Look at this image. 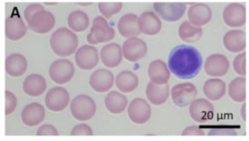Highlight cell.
Returning a JSON list of instances; mask_svg holds the SVG:
<instances>
[{
    "label": "cell",
    "instance_id": "cell-14",
    "mask_svg": "<svg viewBox=\"0 0 249 141\" xmlns=\"http://www.w3.org/2000/svg\"><path fill=\"white\" fill-rule=\"evenodd\" d=\"M223 19L226 25L230 27H240L246 24L247 9L239 3H232L225 7Z\"/></svg>",
    "mask_w": 249,
    "mask_h": 141
},
{
    "label": "cell",
    "instance_id": "cell-18",
    "mask_svg": "<svg viewBox=\"0 0 249 141\" xmlns=\"http://www.w3.org/2000/svg\"><path fill=\"white\" fill-rule=\"evenodd\" d=\"M27 27L18 13H13L6 19L5 33L7 39L18 41L26 35Z\"/></svg>",
    "mask_w": 249,
    "mask_h": 141
},
{
    "label": "cell",
    "instance_id": "cell-12",
    "mask_svg": "<svg viewBox=\"0 0 249 141\" xmlns=\"http://www.w3.org/2000/svg\"><path fill=\"white\" fill-rule=\"evenodd\" d=\"M123 54L129 62H137L147 54L148 46L143 40L133 37L126 40L122 46Z\"/></svg>",
    "mask_w": 249,
    "mask_h": 141
},
{
    "label": "cell",
    "instance_id": "cell-11",
    "mask_svg": "<svg viewBox=\"0 0 249 141\" xmlns=\"http://www.w3.org/2000/svg\"><path fill=\"white\" fill-rule=\"evenodd\" d=\"M204 68L209 76L222 77L230 70V62L229 59L223 54L215 53L206 59Z\"/></svg>",
    "mask_w": 249,
    "mask_h": 141
},
{
    "label": "cell",
    "instance_id": "cell-27",
    "mask_svg": "<svg viewBox=\"0 0 249 141\" xmlns=\"http://www.w3.org/2000/svg\"><path fill=\"white\" fill-rule=\"evenodd\" d=\"M6 71L11 77H20L27 70L26 58L20 53H12L6 59Z\"/></svg>",
    "mask_w": 249,
    "mask_h": 141
},
{
    "label": "cell",
    "instance_id": "cell-15",
    "mask_svg": "<svg viewBox=\"0 0 249 141\" xmlns=\"http://www.w3.org/2000/svg\"><path fill=\"white\" fill-rule=\"evenodd\" d=\"M30 29L36 34L50 32L55 25V18L51 12L43 10L34 15L33 18L27 22Z\"/></svg>",
    "mask_w": 249,
    "mask_h": 141
},
{
    "label": "cell",
    "instance_id": "cell-1",
    "mask_svg": "<svg viewBox=\"0 0 249 141\" xmlns=\"http://www.w3.org/2000/svg\"><path fill=\"white\" fill-rule=\"evenodd\" d=\"M203 64L202 56L196 48L190 45L174 47L168 58V67L171 72L181 80H190L200 72Z\"/></svg>",
    "mask_w": 249,
    "mask_h": 141
},
{
    "label": "cell",
    "instance_id": "cell-31",
    "mask_svg": "<svg viewBox=\"0 0 249 141\" xmlns=\"http://www.w3.org/2000/svg\"><path fill=\"white\" fill-rule=\"evenodd\" d=\"M202 35L201 27L192 25L189 21L181 23L178 27V36L184 42L193 44L198 41Z\"/></svg>",
    "mask_w": 249,
    "mask_h": 141
},
{
    "label": "cell",
    "instance_id": "cell-3",
    "mask_svg": "<svg viewBox=\"0 0 249 141\" xmlns=\"http://www.w3.org/2000/svg\"><path fill=\"white\" fill-rule=\"evenodd\" d=\"M72 117L80 121L86 122L91 120L96 112V104L92 97L80 94L75 97L70 104Z\"/></svg>",
    "mask_w": 249,
    "mask_h": 141
},
{
    "label": "cell",
    "instance_id": "cell-42",
    "mask_svg": "<svg viewBox=\"0 0 249 141\" xmlns=\"http://www.w3.org/2000/svg\"><path fill=\"white\" fill-rule=\"evenodd\" d=\"M245 109H246V104H244V106H243V112H241V114L243 113V119H244V121H246V115H245Z\"/></svg>",
    "mask_w": 249,
    "mask_h": 141
},
{
    "label": "cell",
    "instance_id": "cell-7",
    "mask_svg": "<svg viewBox=\"0 0 249 141\" xmlns=\"http://www.w3.org/2000/svg\"><path fill=\"white\" fill-rule=\"evenodd\" d=\"M153 8L158 17H160L164 21L176 22L183 17L187 6L184 3L157 2L153 4Z\"/></svg>",
    "mask_w": 249,
    "mask_h": 141
},
{
    "label": "cell",
    "instance_id": "cell-32",
    "mask_svg": "<svg viewBox=\"0 0 249 141\" xmlns=\"http://www.w3.org/2000/svg\"><path fill=\"white\" fill-rule=\"evenodd\" d=\"M68 26L74 32H83L90 26V20L87 14L81 10L72 11L67 18Z\"/></svg>",
    "mask_w": 249,
    "mask_h": 141
},
{
    "label": "cell",
    "instance_id": "cell-8",
    "mask_svg": "<svg viewBox=\"0 0 249 141\" xmlns=\"http://www.w3.org/2000/svg\"><path fill=\"white\" fill-rule=\"evenodd\" d=\"M128 115L133 123L145 124L151 119V105L144 99L136 98L128 106Z\"/></svg>",
    "mask_w": 249,
    "mask_h": 141
},
{
    "label": "cell",
    "instance_id": "cell-39",
    "mask_svg": "<svg viewBox=\"0 0 249 141\" xmlns=\"http://www.w3.org/2000/svg\"><path fill=\"white\" fill-rule=\"evenodd\" d=\"M43 10H46V9L40 4L29 5L25 9V12H24V16H25V19H26V22H29V20L33 18L34 15L38 13L40 11H43Z\"/></svg>",
    "mask_w": 249,
    "mask_h": 141
},
{
    "label": "cell",
    "instance_id": "cell-9",
    "mask_svg": "<svg viewBox=\"0 0 249 141\" xmlns=\"http://www.w3.org/2000/svg\"><path fill=\"white\" fill-rule=\"evenodd\" d=\"M70 102V95L63 87H53L46 93L45 103L46 108L53 112H59L67 108Z\"/></svg>",
    "mask_w": 249,
    "mask_h": 141
},
{
    "label": "cell",
    "instance_id": "cell-28",
    "mask_svg": "<svg viewBox=\"0 0 249 141\" xmlns=\"http://www.w3.org/2000/svg\"><path fill=\"white\" fill-rule=\"evenodd\" d=\"M227 91V86L222 80L213 78L205 82L203 92L210 101L216 102L223 98Z\"/></svg>",
    "mask_w": 249,
    "mask_h": 141
},
{
    "label": "cell",
    "instance_id": "cell-41",
    "mask_svg": "<svg viewBox=\"0 0 249 141\" xmlns=\"http://www.w3.org/2000/svg\"><path fill=\"white\" fill-rule=\"evenodd\" d=\"M183 136H204L206 135L205 130L197 126H189L182 131Z\"/></svg>",
    "mask_w": 249,
    "mask_h": 141
},
{
    "label": "cell",
    "instance_id": "cell-5",
    "mask_svg": "<svg viewBox=\"0 0 249 141\" xmlns=\"http://www.w3.org/2000/svg\"><path fill=\"white\" fill-rule=\"evenodd\" d=\"M74 74V66L71 61L58 59L53 62L49 68V75L54 84H66Z\"/></svg>",
    "mask_w": 249,
    "mask_h": 141
},
{
    "label": "cell",
    "instance_id": "cell-40",
    "mask_svg": "<svg viewBox=\"0 0 249 141\" xmlns=\"http://www.w3.org/2000/svg\"><path fill=\"white\" fill-rule=\"evenodd\" d=\"M37 136H58V130L51 124L42 125L36 131Z\"/></svg>",
    "mask_w": 249,
    "mask_h": 141
},
{
    "label": "cell",
    "instance_id": "cell-36",
    "mask_svg": "<svg viewBox=\"0 0 249 141\" xmlns=\"http://www.w3.org/2000/svg\"><path fill=\"white\" fill-rule=\"evenodd\" d=\"M5 97H6V115L8 116L12 114L15 109L18 106V99L16 95L14 94L13 92L9 91V90H6L5 92Z\"/></svg>",
    "mask_w": 249,
    "mask_h": 141
},
{
    "label": "cell",
    "instance_id": "cell-21",
    "mask_svg": "<svg viewBox=\"0 0 249 141\" xmlns=\"http://www.w3.org/2000/svg\"><path fill=\"white\" fill-rule=\"evenodd\" d=\"M148 75L151 83L158 85H163L167 84L170 81L171 70L162 60H155L149 65Z\"/></svg>",
    "mask_w": 249,
    "mask_h": 141
},
{
    "label": "cell",
    "instance_id": "cell-29",
    "mask_svg": "<svg viewBox=\"0 0 249 141\" xmlns=\"http://www.w3.org/2000/svg\"><path fill=\"white\" fill-rule=\"evenodd\" d=\"M105 107L112 114H120L124 112L128 106V99L124 94L113 90L105 97Z\"/></svg>",
    "mask_w": 249,
    "mask_h": 141
},
{
    "label": "cell",
    "instance_id": "cell-22",
    "mask_svg": "<svg viewBox=\"0 0 249 141\" xmlns=\"http://www.w3.org/2000/svg\"><path fill=\"white\" fill-rule=\"evenodd\" d=\"M188 18L190 20V23L192 25L197 27H201L207 25L211 20L212 11L210 7L206 4H194L189 8Z\"/></svg>",
    "mask_w": 249,
    "mask_h": 141
},
{
    "label": "cell",
    "instance_id": "cell-43",
    "mask_svg": "<svg viewBox=\"0 0 249 141\" xmlns=\"http://www.w3.org/2000/svg\"><path fill=\"white\" fill-rule=\"evenodd\" d=\"M79 5H81V6H88V5H92V3H79Z\"/></svg>",
    "mask_w": 249,
    "mask_h": 141
},
{
    "label": "cell",
    "instance_id": "cell-33",
    "mask_svg": "<svg viewBox=\"0 0 249 141\" xmlns=\"http://www.w3.org/2000/svg\"><path fill=\"white\" fill-rule=\"evenodd\" d=\"M229 95L235 103H242L246 101V78L240 76L230 82Z\"/></svg>",
    "mask_w": 249,
    "mask_h": 141
},
{
    "label": "cell",
    "instance_id": "cell-25",
    "mask_svg": "<svg viewBox=\"0 0 249 141\" xmlns=\"http://www.w3.org/2000/svg\"><path fill=\"white\" fill-rule=\"evenodd\" d=\"M224 46L231 53H242L246 49V35L241 30H231L223 37Z\"/></svg>",
    "mask_w": 249,
    "mask_h": 141
},
{
    "label": "cell",
    "instance_id": "cell-20",
    "mask_svg": "<svg viewBox=\"0 0 249 141\" xmlns=\"http://www.w3.org/2000/svg\"><path fill=\"white\" fill-rule=\"evenodd\" d=\"M100 56L105 66L108 68H115L123 61L124 54L122 46L115 43L105 45L101 49Z\"/></svg>",
    "mask_w": 249,
    "mask_h": 141
},
{
    "label": "cell",
    "instance_id": "cell-38",
    "mask_svg": "<svg viewBox=\"0 0 249 141\" xmlns=\"http://www.w3.org/2000/svg\"><path fill=\"white\" fill-rule=\"evenodd\" d=\"M208 135L210 136H218V135H237L236 129L231 128V127H225V126H218V127H214L209 130Z\"/></svg>",
    "mask_w": 249,
    "mask_h": 141
},
{
    "label": "cell",
    "instance_id": "cell-24",
    "mask_svg": "<svg viewBox=\"0 0 249 141\" xmlns=\"http://www.w3.org/2000/svg\"><path fill=\"white\" fill-rule=\"evenodd\" d=\"M47 88L46 79L40 74H30L23 83V90L26 95L38 97L42 95Z\"/></svg>",
    "mask_w": 249,
    "mask_h": 141
},
{
    "label": "cell",
    "instance_id": "cell-6",
    "mask_svg": "<svg viewBox=\"0 0 249 141\" xmlns=\"http://www.w3.org/2000/svg\"><path fill=\"white\" fill-rule=\"evenodd\" d=\"M171 99L175 105L180 108L190 106L196 99L197 88L190 83L175 85L171 91Z\"/></svg>",
    "mask_w": 249,
    "mask_h": 141
},
{
    "label": "cell",
    "instance_id": "cell-13",
    "mask_svg": "<svg viewBox=\"0 0 249 141\" xmlns=\"http://www.w3.org/2000/svg\"><path fill=\"white\" fill-rule=\"evenodd\" d=\"M214 115V106L206 99H196L190 105V116L194 122L205 123Z\"/></svg>",
    "mask_w": 249,
    "mask_h": 141
},
{
    "label": "cell",
    "instance_id": "cell-34",
    "mask_svg": "<svg viewBox=\"0 0 249 141\" xmlns=\"http://www.w3.org/2000/svg\"><path fill=\"white\" fill-rule=\"evenodd\" d=\"M122 8H123V4L120 2H115V3L101 2L98 4L99 11L105 18H110L112 16L120 13Z\"/></svg>",
    "mask_w": 249,
    "mask_h": 141
},
{
    "label": "cell",
    "instance_id": "cell-17",
    "mask_svg": "<svg viewBox=\"0 0 249 141\" xmlns=\"http://www.w3.org/2000/svg\"><path fill=\"white\" fill-rule=\"evenodd\" d=\"M46 110L43 105L33 103L26 105L21 112L22 122L27 127H35L39 125L45 120Z\"/></svg>",
    "mask_w": 249,
    "mask_h": 141
},
{
    "label": "cell",
    "instance_id": "cell-2",
    "mask_svg": "<svg viewBox=\"0 0 249 141\" xmlns=\"http://www.w3.org/2000/svg\"><path fill=\"white\" fill-rule=\"evenodd\" d=\"M50 46L56 55L60 57H68L76 51L78 37L67 27H62L51 35Z\"/></svg>",
    "mask_w": 249,
    "mask_h": 141
},
{
    "label": "cell",
    "instance_id": "cell-37",
    "mask_svg": "<svg viewBox=\"0 0 249 141\" xmlns=\"http://www.w3.org/2000/svg\"><path fill=\"white\" fill-rule=\"evenodd\" d=\"M93 134L92 128L87 124H78L71 130V136H92Z\"/></svg>",
    "mask_w": 249,
    "mask_h": 141
},
{
    "label": "cell",
    "instance_id": "cell-26",
    "mask_svg": "<svg viewBox=\"0 0 249 141\" xmlns=\"http://www.w3.org/2000/svg\"><path fill=\"white\" fill-rule=\"evenodd\" d=\"M146 96L148 101L155 105L160 106L166 103L170 96V88L168 84L158 85L153 83H149L146 88Z\"/></svg>",
    "mask_w": 249,
    "mask_h": 141
},
{
    "label": "cell",
    "instance_id": "cell-19",
    "mask_svg": "<svg viewBox=\"0 0 249 141\" xmlns=\"http://www.w3.org/2000/svg\"><path fill=\"white\" fill-rule=\"evenodd\" d=\"M139 28L145 35H156L161 30V21L157 14L144 12L139 17Z\"/></svg>",
    "mask_w": 249,
    "mask_h": 141
},
{
    "label": "cell",
    "instance_id": "cell-4",
    "mask_svg": "<svg viewBox=\"0 0 249 141\" xmlns=\"http://www.w3.org/2000/svg\"><path fill=\"white\" fill-rule=\"evenodd\" d=\"M115 31L109 26L104 17H96L92 20L90 34L87 35V41L91 45H98L110 42L114 38Z\"/></svg>",
    "mask_w": 249,
    "mask_h": 141
},
{
    "label": "cell",
    "instance_id": "cell-10",
    "mask_svg": "<svg viewBox=\"0 0 249 141\" xmlns=\"http://www.w3.org/2000/svg\"><path fill=\"white\" fill-rule=\"evenodd\" d=\"M74 59L80 69L92 70L97 66L99 63L98 50L92 45H83L75 53Z\"/></svg>",
    "mask_w": 249,
    "mask_h": 141
},
{
    "label": "cell",
    "instance_id": "cell-23",
    "mask_svg": "<svg viewBox=\"0 0 249 141\" xmlns=\"http://www.w3.org/2000/svg\"><path fill=\"white\" fill-rule=\"evenodd\" d=\"M119 33L125 38L137 37L141 34L139 28V18L134 14H126L118 22Z\"/></svg>",
    "mask_w": 249,
    "mask_h": 141
},
{
    "label": "cell",
    "instance_id": "cell-16",
    "mask_svg": "<svg viewBox=\"0 0 249 141\" xmlns=\"http://www.w3.org/2000/svg\"><path fill=\"white\" fill-rule=\"evenodd\" d=\"M89 84L92 90H95L96 92H106L112 89L114 84L113 73L107 69H99L92 72Z\"/></svg>",
    "mask_w": 249,
    "mask_h": 141
},
{
    "label": "cell",
    "instance_id": "cell-30",
    "mask_svg": "<svg viewBox=\"0 0 249 141\" xmlns=\"http://www.w3.org/2000/svg\"><path fill=\"white\" fill-rule=\"evenodd\" d=\"M115 84L123 93H131L137 89L139 85L138 76L131 70H123L115 79Z\"/></svg>",
    "mask_w": 249,
    "mask_h": 141
},
{
    "label": "cell",
    "instance_id": "cell-35",
    "mask_svg": "<svg viewBox=\"0 0 249 141\" xmlns=\"http://www.w3.org/2000/svg\"><path fill=\"white\" fill-rule=\"evenodd\" d=\"M246 52L240 53L239 54H237L234 62H233V68L234 70L236 71L238 75H240L241 77L246 76L247 73V69H246Z\"/></svg>",
    "mask_w": 249,
    "mask_h": 141
}]
</instances>
